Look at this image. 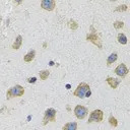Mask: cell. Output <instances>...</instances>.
Instances as JSON below:
<instances>
[{
	"instance_id": "obj_1",
	"label": "cell",
	"mask_w": 130,
	"mask_h": 130,
	"mask_svg": "<svg viewBox=\"0 0 130 130\" xmlns=\"http://www.w3.org/2000/svg\"><path fill=\"white\" fill-rule=\"evenodd\" d=\"M73 95L77 96L79 99H85V98H89L91 95V90L89 85L86 82H81L77 85V87L75 88V90L73 91Z\"/></svg>"
},
{
	"instance_id": "obj_2",
	"label": "cell",
	"mask_w": 130,
	"mask_h": 130,
	"mask_svg": "<svg viewBox=\"0 0 130 130\" xmlns=\"http://www.w3.org/2000/svg\"><path fill=\"white\" fill-rule=\"evenodd\" d=\"M24 94V88L19 85V84H16L12 87H10L7 91H6V99L7 100H11L13 98H19V96H22Z\"/></svg>"
},
{
	"instance_id": "obj_3",
	"label": "cell",
	"mask_w": 130,
	"mask_h": 130,
	"mask_svg": "<svg viewBox=\"0 0 130 130\" xmlns=\"http://www.w3.org/2000/svg\"><path fill=\"white\" fill-rule=\"evenodd\" d=\"M91 30H92V32H88V34L86 35V37H85L86 41L92 43V44L95 45L99 49H102V48H103V44H102V40H101V38L98 36L96 31L94 30V28H93L92 26H91Z\"/></svg>"
},
{
	"instance_id": "obj_4",
	"label": "cell",
	"mask_w": 130,
	"mask_h": 130,
	"mask_svg": "<svg viewBox=\"0 0 130 130\" xmlns=\"http://www.w3.org/2000/svg\"><path fill=\"white\" fill-rule=\"evenodd\" d=\"M56 114H57V111L55 109H53V108L47 109L44 113V118H43L42 124L45 126L49 122H56Z\"/></svg>"
},
{
	"instance_id": "obj_5",
	"label": "cell",
	"mask_w": 130,
	"mask_h": 130,
	"mask_svg": "<svg viewBox=\"0 0 130 130\" xmlns=\"http://www.w3.org/2000/svg\"><path fill=\"white\" fill-rule=\"evenodd\" d=\"M104 119V112L100 109H95L89 114V118L87 120V123H101Z\"/></svg>"
},
{
	"instance_id": "obj_6",
	"label": "cell",
	"mask_w": 130,
	"mask_h": 130,
	"mask_svg": "<svg viewBox=\"0 0 130 130\" xmlns=\"http://www.w3.org/2000/svg\"><path fill=\"white\" fill-rule=\"evenodd\" d=\"M88 114V109L84 106H81V105H77L75 106L74 108V115L77 119L79 120H83Z\"/></svg>"
},
{
	"instance_id": "obj_7",
	"label": "cell",
	"mask_w": 130,
	"mask_h": 130,
	"mask_svg": "<svg viewBox=\"0 0 130 130\" xmlns=\"http://www.w3.org/2000/svg\"><path fill=\"white\" fill-rule=\"evenodd\" d=\"M115 73H116L119 77H121V78H125V77L127 76V74L129 73V70H128L126 64L121 63V64H119V65L115 68Z\"/></svg>"
},
{
	"instance_id": "obj_8",
	"label": "cell",
	"mask_w": 130,
	"mask_h": 130,
	"mask_svg": "<svg viewBox=\"0 0 130 130\" xmlns=\"http://www.w3.org/2000/svg\"><path fill=\"white\" fill-rule=\"evenodd\" d=\"M41 7L47 11H53L56 7V2L54 0H43L41 1Z\"/></svg>"
},
{
	"instance_id": "obj_9",
	"label": "cell",
	"mask_w": 130,
	"mask_h": 130,
	"mask_svg": "<svg viewBox=\"0 0 130 130\" xmlns=\"http://www.w3.org/2000/svg\"><path fill=\"white\" fill-rule=\"evenodd\" d=\"M106 82L110 85V87H112L113 89H116L118 87V85L120 84V79L118 78H114V77H107L106 78Z\"/></svg>"
},
{
	"instance_id": "obj_10",
	"label": "cell",
	"mask_w": 130,
	"mask_h": 130,
	"mask_svg": "<svg viewBox=\"0 0 130 130\" xmlns=\"http://www.w3.org/2000/svg\"><path fill=\"white\" fill-rule=\"evenodd\" d=\"M35 57H36V51H35L34 49H31V50H29V51L23 56V61L26 62V63H29V62H31V61L35 59Z\"/></svg>"
},
{
	"instance_id": "obj_11",
	"label": "cell",
	"mask_w": 130,
	"mask_h": 130,
	"mask_svg": "<svg viewBox=\"0 0 130 130\" xmlns=\"http://www.w3.org/2000/svg\"><path fill=\"white\" fill-rule=\"evenodd\" d=\"M21 45H22V37L21 36H17L16 39H15V41L12 44V49L13 50H19V48L21 47Z\"/></svg>"
},
{
	"instance_id": "obj_12",
	"label": "cell",
	"mask_w": 130,
	"mask_h": 130,
	"mask_svg": "<svg viewBox=\"0 0 130 130\" xmlns=\"http://www.w3.org/2000/svg\"><path fill=\"white\" fill-rule=\"evenodd\" d=\"M62 130H77V123L76 122H68L63 125Z\"/></svg>"
},
{
	"instance_id": "obj_13",
	"label": "cell",
	"mask_w": 130,
	"mask_h": 130,
	"mask_svg": "<svg viewBox=\"0 0 130 130\" xmlns=\"http://www.w3.org/2000/svg\"><path fill=\"white\" fill-rule=\"evenodd\" d=\"M118 59V54L117 53H112L108 58H107V66H111L113 63H115Z\"/></svg>"
},
{
	"instance_id": "obj_14",
	"label": "cell",
	"mask_w": 130,
	"mask_h": 130,
	"mask_svg": "<svg viewBox=\"0 0 130 130\" xmlns=\"http://www.w3.org/2000/svg\"><path fill=\"white\" fill-rule=\"evenodd\" d=\"M117 41L119 42V44H122V45H126L128 43V40H127V37L125 36V34L123 32H120L117 37Z\"/></svg>"
},
{
	"instance_id": "obj_15",
	"label": "cell",
	"mask_w": 130,
	"mask_h": 130,
	"mask_svg": "<svg viewBox=\"0 0 130 130\" xmlns=\"http://www.w3.org/2000/svg\"><path fill=\"white\" fill-rule=\"evenodd\" d=\"M39 75H40L41 80H47V79H48V77H49V75H50V71H49V70H47V69L41 70V71H40V73H39Z\"/></svg>"
},
{
	"instance_id": "obj_16",
	"label": "cell",
	"mask_w": 130,
	"mask_h": 130,
	"mask_svg": "<svg viewBox=\"0 0 130 130\" xmlns=\"http://www.w3.org/2000/svg\"><path fill=\"white\" fill-rule=\"evenodd\" d=\"M108 121H109V123H110V125L113 127V128H116L117 126H118V120L113 116V115H111L110 117H109V119H108Z\"/></svg>"
},
{
	"instance_id": "obj_17",
	"label": "cell",
	"mask_w": 130,
	"mask_h": 130,
	"mask_svg": "<svg viewBox=\"0 0 130 130\" xmlns=\"http://www.w3.org/2000/svg\"><path fill=\"white\" fill-rule=\"evenodd\" d=\"M68 25H69V27H70L72 30H75V29H77V27H78L77 22H76L75 20H73V19H70V20H69Z\"/></svg>"
},
{
	"instance_id": "obj_18",
	"label": "cell",
	"mask_w": 130,
	"mask_h": 130,
	"mask_svg": "<svg viewBox=\"0 0 130 130\" xmlns=\"http://www.w3.org/2000/svg\"><path fill=\"white\" fill-rule=\"evenodd\" d=\"M113 25H114V27H115L116 29H121V28L124 27V22L117 20V21H115V22L113 23Z\"/></svg>"
},
{
	"instance_id": "obj_19",
	"label": "cell",
	"mask_w": 130,
	"mask_h": 130,
	"mask_svg": "<svg viewBox=\"0 0 130 130\" xmlns=\"http://www.w3.org/2000/svg\"><path fill=\"white\" fill-rule=\"evenodd\" d=\"M127 9H128V6H127L126 4H123V5H119V6L115 9V11H123V12H124V11H126Z\"/></svg>"
},
{
	"instance_id": "obj_20",
	"label": "cell",
	"mask_w": 130,
	"mask_h": 130,
	"mask_svg": "<svg viewBox=\"0 0 130 130\" xmlns=\"http://www.w3.org/2000/svg\"><path fill=\"white\" fill-rule=\"evenodd\" d=\"M28 83H36V81H37V77H29V78H27V80H26Z\"/></svg>"
}]
</instances>
